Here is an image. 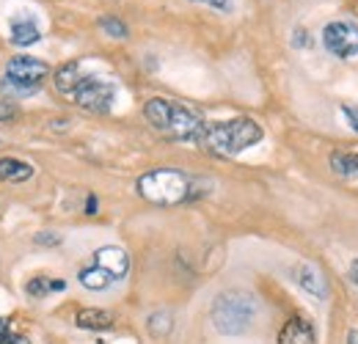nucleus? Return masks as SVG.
Wrapping results in <instances>:
<instances>
[{
	"mask_svg": "<svg viewBox=\"0 0 358 344\" xmlns=\"http://www.w3.org/2000/svg\"><path fill=\"white\" fill-rule=\"evenodd\" d=\"M265 138L262 127L254 119H229V122H213L204 124L199 135V146L218 157H237L240 152L257 146Z\"/></svg>",
	"mask_w": 358,
	"mask_h": 344,
	"instance_id": "obj_1",
	"label": "nucleus"
},
{
	"mask_svg": "<svg viewBox=\"0 0 358 344\" xmlns=\"http://www.w3.org/2000/svg\"><path fill=\"white\" fill-rule=\"evenodd\" d=\"M143 116L160 135H166L171 141H193L196 143L204 129V122L196 110H190L187 105L174 102V99H163V96L149 99L143 105Z\"/></svg>",
	"mask_w": 358,
	"mask_h": 344,
	"instance_id": "obj_2",
	"label": "nucleus"
},
{
	"mask_svg": "<svg viewBox=\"0 0 358 344\" xmlns=\"http://www.w3.org/2000/svg\"><path fill=\"white\" fill-rule=\"evenodd\" d=\"M254 320H257V301L243 289L221 292L213 303V325L224 336L245 334L254 325Z\"/></svg>",
	"mask_w": 358,
	"mask_h": 344,
	"instance_id": "obj_3",
	"label": "nucleus"
},
{
	"mask_svg": "<svg viewBox=\"0 0 358 344\" xmlns=\"http://www.w3.org/2000/svg\"><path fill=\"white\" fill-rule=\"evenodd\" d=\"M135 187H138L141 199L160 204V207H171V204H182V201L193 199L190 176H185L177 169H157V171L143 173Z\"/></svg>",
	"mask_w": 358,
	"mask_h": 344,
	"instance_id": "obj_4",
	"label": "nucleus"
},
{
	"mask_svg": "<svg viewBox=\"0 0 358 344\" xmlns=\"http://www.w3.org/2000/svg\"><path fill=\"white\" fill-rule=\"evenodd\" d=\"M50 75V66H47L42 58H31V55H14L8 64H6V80L0 83V91H8V94H31L42 86Z\"/></svg>",
	"mask_w": 358,
	"mask_h": 344,
	"instance_id": "obj_5",
	"label": "nucleus"
},
{
	"mask_svg": "<svg viewBox=\"0 0 358 344\" xmlns=\"http://www.w3.org/2000/svg\"><path fill=\"white\" fill-rule=\"evenodd\" d=\"M72 99L78 108H83L89 113H108L113 108V99H116V86L105 78L83 75V80L72 91Z\"/></svg>",
	"mask_w": 358,
	"mask_h": 344,
	"instance_id": "obj_6",
	"label": "nucleus"
},
{
	"mask_svg": "<svg viewBox=\"0 0 358 344\" xmlns=\"http://www.w3.org/2000/svg\"><path fill=\"white\" fill-rule=\"evenodd\" d=\"M322 44L336 58H356L358 55V22L353 20H331L322 28Z\"/></svg>",
	"mask_w": 358,
	"mask_h": 344,
	"instance_id": "obj_7",
	"label": "nucleus"
},
{
	"mask_svg": "<svg viewBox=\"0 0 358 344\" xmlns=\"http://www.w3.org/2000/svg\"><path fill=\"white\" fill-rule=\"evenodd\" d=\"M94 264L102 267L105 273H110L113 281H122V278L130 273V257H127V251L119 248V245H105V248H99V251L94 254Z\"/></svg>",
	"mask_w": 358,
	"mask_h": 344,
	"instance_id": "obj_8",
	"label": "nucleus"
},
{
	"mask_svg": "<svg viewBox=\"0 0 358 344\" xmlns=\"http://www.w3.org/2000/svg\"><path fill=\"white\" fill-rule=\"evenodd\" d=\"M292 273H295V281H298V287H301L303 292H309V295L317 298V301H325L328 287H325L322 273H320L314 264H309V261H298Z\"/></svg>",
	"mask_w": 358,
	"mask_h": 344,
	"instance_id": "obj_9",
	"label": "nucleus"
},
{
	"mask_svg": "<svg viewBox=\"0 0 358 344\" xmlns=\"http://www.w3.org/2000/svg\"><path fill=\"white\" fill-rule=\"evenodd\" d=\"M278 344H317V331L306 317H292L281 334H278Z\"/></svg>",
	"mask_w": 358,
	"mask_h": 344,
	"instance_id": "obj_10",
	"label": "nucleus"
},
{
	"mask_svg": "<svg viewBox=\"0 0 358 344\" xmlns=\"http://www.w3.org/2000/svg\"><path fill=\"white\" fill-rule=\"evenodd\" d=\"M113 314L105 308H80L75 317V325L83 331H110L113 328Z\"/></svg>",
	"mask_w": 358,
	"mask_h": 344,
	"instance_id": "obj_11",
	"label": "nucleus"
},
{
	"mask_svg": "<svg viewBox=\"0 0 358 344\" xmlns=\"http://www.w3.org/2000/svg\"><path fill=\"white\" fill-rule=\"evenodd\" d=\"M83 64H78V61H69V64H64L58 72H55V88L61 91V94H66V96H72V91L78 88V83L83 80Z\"/></svg>",
	"mask_w": 358,
	"mask_h": 344,
	"instance_id": "obj_12",
	"label": "nucleus"
},
{
	"mask_svg": "<svg viewBox=\"0 0 358 344\" xmlns=\"http://www.w3.org/2000/svg\"><path fill=\"white\" fill-rule=\"evenodd\" d=\"M11 44L17 47H31L42 39V31L28 20V17H20V20H11Z\"/></svg>",
	"mask_w": 358,
	"mask_h": 344,
	"instance_id": "obj_13",
	"label": "nucleus"
},
{
	"mask_svg": "<svg viewBox=\"0 0 358 344\" xmlns=\"http://www.w3.org/2000/svg\"><path fill=\"white\" fill-rule=\"evenodd\" d=\"M34 176V166L17 157H0V182H25Z\"/></svg>",
	"mask_w": 358,
	"mask_h": 344,
	"instance_id": "obj_14",
	"label": "nucleus"
},
{
	"mask_svg": "<svg viewBox=\"0 0 358 344\" xmlns=\"http://www.w3.org/2000/svg\"><path fill=\"white\" fill-rule=\"evenodd\" d=\"M80 284L86 287V289H91V292H102V289H108L110 284H113V275L110 273H105L102 267H86V270H80Z\"/></svg>",
	"mask_w": 358,
	"mask_h": 344,
	"instance_id": "obj_15",
	"label": "nucleus"
},
{
	"mask_svg": "<svg viewBox=\"0 0 358 344\" xmlns=\"http://www.w3.org/2000/svg\"><path fill=\"white\" fill-rule=\"evenodd\" d=\"M331 169H334L336 173H342V176H356L358 173V152H345V149L334 152V155H331Z\"/></svg>",
	"mask_w": 358,
	"mask_h": 344,
	"instance_id": "obj_16",
	"label": "nucleus"
},
{
	"mask_svg": "<svg viewBox=\"0 0 358 344\" xmlns=\"http://www.w3.org/2000/svg\"><path fill=\"white\" fill-rule=\"evenodd\" d=\"M64 289H66L64 281H52V278H45V275L31 278L28 287H25V292H28L31 298H45V295H50V292H64Z\"/></svg>",
	"mask_w": 358,
	"mask_h": 344,
	"instance_id": "obj_17",
	"label": "nucleus"
},
{
	"mask_svg": "<svg viewBox=\"0 0 358 344\" xmlns=\"http://www.w3.org/2000/svg\"><path fill=\"white\" fill-rule=\"evenodd\" d=\"M146 325H149V334L160 339V336L171 334V325H174V322H171V314H169V311H155V314L146 320Z\"/></svg>",
	"mask_w": 358,
	"mask_h": 344,
	"instance_id": "obj_18",
	"label": "nucleus"
},
{
	"mask_svg": "<svg viewBox=\"0 0 358 344\" xmlns=\"http://www.w3.org/2000/svg\"><path fill=\"white\" fill-rule=\"evenodd\" d=\"M99 28H102L108 36H113V39H127V36H130L127 25H124L122 20H116V17H102V20H99Z\"/></svg>",
	"mask_w": 358,
	"mask_h": 344,
	"instance_id": "obj_19",
	"label": "nucleus"
},
{
	"mask_svg": "<svg viewBox=\"0 0 358 344\" xmlns=\"http://www.w3.org/2000/svg\"><path fill=\"white\" fill-rule=\"evenodd\" d=\"M17 116H20V108H17L11 99H8V102L0 99V122H14Z\"/></svg>",
	"mask_w": 358,
	"mask_h": 344,
	"instance_id": "obj_20",
	"label": "nucleus"
},
{
	"mask_svg": "<svg viewBox=\"0 0 358 344\" xmlns=\"http://www.w3.org/2000/svg\"><path fill=\"white\" fill-rule=\"evenodd\" d=\"M339 113L348 119V124H350V129L358 135V105H342L339 108Z\"/></svg>",
	"mask_w": 358,
	"mask_h": 344,
	"instance_id": "obj_21",
	"label": "nucleus"
},
{
	"mask_svg": "<svg viewBox=\"0 0 358 344\" xmlns=\"http://www.w3.org/2000/svg\"><path fill=\"white\" fill-rule=\"evenodd\" d=\"M34 243H36V245H58V243H61V234H55V231H39V234L34 237Z\"/></svg>",
	"mask_w": 358,
	"mask_h": 344,
	"instance_id": "obj_22",
	"label": "nucleus"
},
{
	"mask_svg": "<svg viewBox=\"0 0 358 344\" xmlns=\"http://www.w3.org/2000/svg\"><path fill=\"white\" fill-rule=\"evenodd\" d=\"M292 44H295V47H309V44H312L309 31H306V28H295V39H292Z\"/></svg>",
	"mask_w": 358,
	"mask_h": 344,
	"instance_id": "obj_23",
	"label": "nucleus"
},
{
	"mask_svg": "<svg viewBox=\"0 0 358 344\" xmlns=\"http://www.w3.org/2000/svg\"><path fill=\"white\" fill-rule=\"evenodd\" d=\"M196 3H207V6H213L218 11H231V0H196Z\"/></svg>",
	"mask_w": 358,
	"mask_h": 344,
	"instance_id": "obj_24",
	"label": "nucleus"
},
{
	"mask_svg": "<svg viewBox=\"0 0 358 344\" xmlns=\"http://www.w3.org/2000/svg\"><path fill=\"white\" fill-rule=\"evenodd\" d=\"M348 275H350V281L358 287V257L350 261V267H348Z\"/></svg>",
	"mask_w": 358,
	"mask_h": 344,
	"instance_id": "obj_25",
	"label": "nucleus"
},
{
	"mask_svg": "<svg viewBox=\"0 0 358 344\" xmlns=\"http://www.w3.org/2000/svg\"><path fill=\"white\" fill-rule=\"evenodd\" d=\"M8 334H11V325H8V320H3V317H0V342H3Z\"/></svg>",
	"mask_w": 358,
	"mask_h": 344,
	"instance_id": "obj_26",
	"label": "nucleus"
},
{
	"mask_svg": "<svg viewBox=\"0 0 358 344\" xmlns=\"http://www.w3.org/2000/svg\"><path fill=\"white\" fill-rule=\"evenodd\" d=\"M3 344H28V339H22V336H11V334H8V336L3 339Z\"/></svg>",
	"mask_w": 358,
	"mask_h": 344,
	"instance_id": "obj_27",
	"label": "nucleus"
},
{
	"mask_svg": "<svg viewBox=\"0 0 358 344\" xmlns=\"http://www.w3.org/2000/svg\"><path fill=\"white\" fill-rule=\"evenodd\" d=\"M86 213H89V215H96V199H94V196H89V201H86Z\"/></svg>",
	"mask_w": 358,
	"mask_h": 344,
	"instance_id": "obj_28",
	"label": "nucleus"
},
{
	"mask_svg": "<svg viewBox=\"0 0 358 344\" xmlns=\"http://www.w3.org/2000/svg\"><path fill=\"white\" fill-rule=\"evenodd\" d=\"M348 344H358V328L350 331V336H348Z\"/></svg>",
	"mask_w": 358,
	"mask_h": 344,
	"instance_id": "obj_29",
	"label": "nucleus"
}]
</instances>
